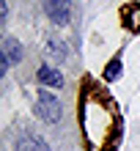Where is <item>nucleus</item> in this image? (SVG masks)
I'll list each match as a JSON object with an SVG mask.
<instances>
[{
  "label": "nucleus",
  "mask_w": 140,
  "mask_h": 151,
  "mask_svg": "<svg viewBox=\"0 0 140 151\" xmlns=\"http://www.w3.org/2000/svg\"><path fill=\"white\" fill-rule=\"evenodd\" d=\"M36 115H39V118H44L47 124H55V121L60 118V102H58L52 93L41 91L39 99H36Z\"/></svg>",
  "instance_id": "obj_1"
},
{
  "label": "nucleus",
  "mask_w": 140,
  "mask_h": 151,
  "mask_svg": "<svg viewBox=\"0 0 140 151\" xmlns=\"http://www.w3.org/2000/svg\"><path fill=\"white\" fill-rule=\"evenodd\" d=\"M44 8L55 25H66L69 11H72V0H44Z\"/></svg>",
  "instance_id": "obj_2"
},
{
  "label": "nucleus",
  "mask_w": 140,
  "mask_h": 151,
  "mask_svg": "<svg viewBox=\"0 0 140 151\" xmlns=\"http://www.w3.org/2000/svg\"><path fill=\"white\" fill-rule=\"evenodd\" d=\"M0 50H3V69L14 66L17 60L22 58V44L17 41L14 36H6V39H3V44H0Z\"/></svg>",
  "instance_id": "obj_3"
},
{
  "label": "nucleus",
  "mask_w": 140,
  "mask_h": 151,
  "mask_svg": "<svg viewBox=\"0 0 140 151\" xmlns=\"http://www.w3.org/2000/svg\"><path fill=\"white\" fill-rule=\"evenodd\" d=\"M17 151H50V146L36 135H19L17 137Z\"/></svg>",
  "instance_id": "obj_4"
},
{
  "label": "nucleus",
  "mask_w": 140,
  "mask_h": 151,
  "mask_svg": "<svg viewBox=\"0 0 140 151\" xmlns=\"http://www.w3.org/2000/svg\"><path fill=\"white\" fill-rule=\"evenodd\" d=\"M36 77H39L41 85H52V88H60V85H63V74H60L58 69H50V66H41Z\"/></svg>",
  "instance_id": "obj_5"
},
{
  "label": "nucleus",
  "mask_w": 140,
  "mask_h": 151,
  "mask_svg": "<svg viewBox=\"0 0 140 151\" xmlns=\"http://www.w3.org/2000/svg\"><path fill=\"white\" fill-rule=\"evenodd\" d=\"M121 77V58H113L104 69V80H118Z\"/></svg>",
  "instance_id": "obj_6"
},
{
  "label": "nucleus",
  "mask_w": 140,
  "mask_h": 151,
  "mask_svg": "<svg viewBox=\"0 0 140 151\" xmlns=\"http://www.w3.org/2000/svg\"><path fill=\"white\" fill-rule=\"evenodd\" d=\"M129 14H132V17H126V28H132V30H140V8H132Z\"/></svg>",
  "instance_id": "obj_7"
},
{
  "label": "nucleus",
  "mask_w": 140,
  "mask_h": 151,
  "mask_svg": "<svg viewBox=\"0 0 140 151\" xmlns=\"http://www.w3.org/2000/svg\"><path fill=\"white\" fill-rule=\"evenodd\" d=\"M50 50L55 52V55H60V58H66V55H69V47H66V44H60V41H55V39L50 41Z\"/></svg>",
  "instance_id": "obj_8"
}]
</instances>
